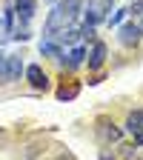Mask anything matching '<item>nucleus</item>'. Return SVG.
<instances>
[{"instance_id": "11", "label": "nucleus", "mask_w": 143, "mask_h": 160, "mask_svg": "<svg viewBox=\"0 0 143 160\" xmlns=\"http://www.w3.org/2000/svg\"><path fill=\"white\" fill-rule=\"evenodd\" d=\"M126 129H129L132 134L143 132V109H135V112H129V117H126Z\"/></svg>"}, {"instance_id": "3", "label": "nucleus", "mask_w": 143, "mask_h": 160, "mask_svg": "<svg viewBox=\"0 0 143 160\" xmlns=\"http://www.w3.org/2000/svg\"><path fill=\"white\" fill-rule=\"evenodd\" d=\"M109 14L106 3L103 0H89L86 3V12H83V26H97V23H103Z\"/></svg>"}, {"instance_id": "12", "label": "nucleus", "mask_w": 143, "mask_h": 160, "mask_svg": "<svg viewBox=\"0 0 143 160\" xmlns=\"http://www.w3.org/2000/svg\"><path fill=\"white\" fill-rule=\"evenodd\" d=\"M57 100H74L80 94V83H63V86H57Z\"/></svg>"}, {"instance_id": "21", "label": "nucleus", "mask_w": 143, "mask_h": 160, "mask_svg": "<svg viewBox=\"0 0 143 160\" xmlns=\"http://www.w3.org/2000/svg\"><path fill=\"white\" fill-rule=\"evenodd\" d=\"M49 3H54V0H49Z\"/></svg>"}, {"instance_id": "20", "label": "nucleus", "mask_w": 143, "mask_h": 160, "mask_svg": "<svg viewBox=\"0 0 143 160\" xmlns=\"http://www.w3.org/2000/svg\"><path fill=\"white\" fill-rule=\"evenodd\" d=\"M137 29H140V37H143V20H140V23H137Z\"/></svg>"}, {"instance_id": "13", "label": "nucleus", "mask_w": 143, "mask_h": 160, "mask_svg": "<svg viewBox=\"0 0 143 160\" xmlns=\"http://www.w3.org/2000/svg\"><path fill=\"white\" fill-rule=\"evenodd\" d=\"M126 14H129L126 9H112V14H106V23L109 26H120V20H123Z\"/></svg>"}, {"instance_id": "1", "label": "nucleus", "mask_w": 143, "mask_h": 160, "mask_svg": "<svg viewBox=\"0 0 143 160\" xmlns=\"http://www.w3.org/2000/svg\"><path fill=\"white\" fill-rule=\"evenodd\" d=\"M80 12H83V0H60V3H54V9L49 12L43 32L46 34H57V32L69 29L74 20H77Z\"/></svg>"}, {"instance_id": "9", "label": "nucleus", "mask_w": 143, "mask_h": 160, "mask_svg": "<svg viewBox=\"0 0 143 160\" xmlns=\"http://www.w3.org/2000/svg\"><path fill=\"white\" fill-rule=\"evenodd\" d=\"M6 72H9V83L20 80V74L26 72V66H23V57H20V54H6Z\"/></svg>"}, {"instance_id": "15", "label": "nucleus", "mask_w": 143, "mask_h": 160, "mask_svg": "<svg viewBox=\"0 0 143 160\" xmlns=\"http://www.w3.org/2000/svg\"><path fill=\"white\" fill-rule=\"evenodd\" d=\"M129 14H137V17H143V0H132V6L126 9Z\"/></svg>"}, {"instance_id": "17", "label": "nucleus", "mask_w": 143, "mask_h": 160, "mask_svg": "<svg viewBox=\"0 0 143 160\" xmlns=\"http://www.w3.org/2000/svg\"><path fill=\"white\" fill-rule=\"evenodd\" d=\"M135 137V146H143V132H137V134H132Z\"/></svg>"}, {"instance_id": "4", "label": "nucleus", "mask_w": 143, "mask_h": 160, "mask_svg": "<svg viewBox=\"0 0 143 160\" xmlns=\"http://www.w3.org/2000/svg\"><path fill=\"white\" fill-rule=\"evenodd\" d=\"M106 57H109V46L103 43V40H94V43H92V52H89V57H86V63H89V72H97V69H103Z\"/></svg>"}, {"instance_id": "5", "label": "nucleus", "mask_w": 143, "mask_h": 160, "mask_svg": "<svg viewBox=\"0 0 143 160\" xmlns=\"http://www.w3.org/2000/svg\"><path fill=\"white\" fill-rule=\"evenodd\" d=\"M57 63L63 66V69H69V72H74L77 66H83V63H86V46H72L63 57L57 60Z\"/></svg>"}, {"instance_id": "16", "label": "nucleus", "mask_w": 143, "mask_h": 160, "mask_svg": "<svg viewBox=\"0 0 143 160\" xmlns=\"http://www.w3.org/2000/svg\"><path fill=\"white\" fill-rule=\"evenodd\" d=\"M135 154H137V146L132 143V146H123V157L126 160H135Z\"/></svg>"}, {"instance_id": "19", "label": "nucleus", "mask_w": 143, "mask_h": 160, "mask_svg": "<svg viewBox=\"0 0 143 160\" xmlns=\"http://www.w3.org/2000/svg\"><path fill=\"white\" fill-rule=\"evenodd\" d=\"M103 3H106V9L112 12V6H115V0H103Z\"/></svg>"}, {"instance_id": "18", "label": "nucleus", "mask_w": 143, "mask_h": 160, "mask_svg": "<svg viewBox=\"0 0 143 160\" xmlns=\"http://www.w3.org/2000/svg\"><path fill=\"white\" fill-rule=\"evenodd\" d=\"M100 160H115V157H112L109 152H100Z\"/></svg>"}, {"instance_id": "2", "label": "nucleus", "mask_w": 143, "mask_h": 160, "mask_svg": "<svg viewBox=\"0 0 143 160\" xmlns=\"http://www.w3.org/2000/svg\"><path fill=\"white\" fill-rule=\"evenodd\" d=\"M94 132H97V137H100V143H120L123 140V129L120 126H115L109 117H100L97 120V126H94Z\"/></svg>"}, {"instance_id": "8", "label": "nucleus", "mask_w": 143, "mask_h": 160, "mask_svg": "<svg viewBox=\"0 0 143 160\" xmlns=\"http://www.w3.org/2000/svg\"><path fill=\"white\" fill-rule=\"evenodd\" d=\"M40 54L52 57V60H60V57H63V46H60L52 34H43V40H40Z\"/></svg>"}, {"instance_id": "7", "label": "nucleus", "mask_w": 143, "mask_h": 160, "mask_svg": "<svg viewBox=\"0 0 143 160\" xmlns=\"http://www.w3.org/2000/svg\"><path fill=\"white\" fill-rule=\"evenodd\" d=\"M14 17L20 20V26H29V20L34 17V9H37V3L34 0H14Z\"/></svg>"}, {"instance_id": "14", "label": "nucleus", "mask_w": 143, "mask_h": 160, "mask_svg": "<svg viewBox=\"0 0 143 160\" xmlns=\"http://www.w3.org/2000/svg\"><path fill=\"white\" fill-rule=\"evenodd\" d=\"M0 83H9V72H6V54L0 52Z\"/></svg>"}, {"instance_id": "10", "label": "nucleus", "mask_w": 143, "mask_h": 160, "mask_svg": "<svg viewBox=\"0 0 143 160\" xmlns=\"http://www.w3.org/2000/svg\"><path fill=\"white\" fill-rule=\"evenodd\" d=\"M117 37H120V43H123V46H137V40H140L137 23H123L120 32H117Z\"/></svg>"}, {"instance_id": "6", "label": "nucleus", "mask_w": 143, "mask_h": 160, "mask_svg": "<svg viewBox=\"0 0 143 160\" xmlns=\"http://www.w3.org/2000/svg\"><path fill=\"white\" fill-rule=\"evenodd\" d=\"M23 74H26V80H29V83H32V89H43V92L49 89V74H46L43 69H40L37 63H32V66H26V72H23Z\"/></svg>"}]
</instances>
